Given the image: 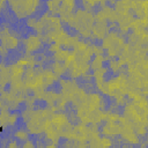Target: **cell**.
I'll use <instances>...</instances> for the list:
<instances>
[{
	"label": "cell",
	"mask_w": 148,
	"mask_h": 148,
	"mask_svg": "<svg viewBox=\"0 0 148 148\" xmlns=\"http://www.w3.org/2000/svg\"><path fill=\"white\" fill-rule=\"evenodd\" d=\"M16 108H17L20 111H22V112H25V111H28V108H29V105H28V102H25V101H20V102H17V104H16Z\"/></svg>",
	"instance_id": "1"
},
{
	"label": "cell",
	"mask_w": 148,
	"mask_h": 148,
	"mask_svg": "<svg viewBox=\"0 0 148 148\" xmlns=\"http://www.w3.org/2000/svg\"><path fill=\"white\" fill-rule=\"evenodd\" d=\"M68 141H70V139H68L67 137H60V138L58 139L57 146H58V147H65V146H67Z\"/></svg>",
	"instance_id": "2"
},
{
	"label": "cell",
	"mask_w": 148,
	"mask_h": 148,
	"mask_svg": "<svg viewBox=\"0 0 148 148\" xmlns=\"http://www.w3.org/2000/svg\"><path fill=\"white\" fill-rule=\"evenodd\" d=\"M101 68L105 70V71L111 68V60L110 59H102L101 60Z\"/></svg>",
	"instance_id": "3"
},
{
	"label": "cell",
	"mask_w": 148,
	"mask_h": 148,
	"mask_svg": "<svg viewBox=\"0 0 148 148\" xmlns=\"http://www.w3.org/2000/svg\"><path fill=\"white\" fill-rule=\"evenodd\" d=\"M100 56L102 57V59H109V57L111 56L110 54V50L108 48H103L101 50V52H100Z\"/></svg>",
	"instance_id": "4"
},
{
	"label": "cell",
	"mask_w": 148,
	"mask_h": 148,
	"mask_svg": "<svg viewBox=\"0 0 148 148\" xmlns=\"http://www.w3.org/2000/svg\"><path fill=\"white\" fill-rule=\"evenodd\" d=\"M3 92L6 93V94H9L12 92V82L11 81H7L5 83V86L3 87Z\"/></svg>",
	"instance_id": "5"
},
{
	"label": "cell",
	"mask_w": 148,
	"mask_h": 148,
	"mask_svg": "<svg viewBox=\"0 0 148 148\" xmlns=\"http://www.w3.org/2000/svg\"><path fill=\"white\" fill-rule=\"evenodd\" d=\"M145 100L148 102V94H146V95H145Z\"/></svg>",
	"instance_id": "6"
}]
</instances>
